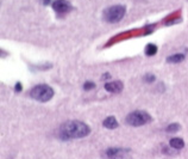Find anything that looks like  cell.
<instances>
[{
	"label": "cell",
	"mask_w": 188,
	"mask_h": 159,
	"mask_svg": "<svg viewBox=\"0 0 188 159\" xmlns=\"http://www.w3.org/2000/svg\"><path fill=\"white\" fill-rule=\"evenodd\" d=\"M89 127L81 121H68L60 128V138L62 140L80 139L89 134Z\"/></svg>",
	"instance_id": "obj_1"
},
{
	"label": "cell",
	"mask_w": 188,
	"mask_h": 159,
	"mask_svg": "<svg viewBox=\"0 0 188 159\" xmlns=\"http://www.w3.org/2000/svg\"><path fill=\"white\" fill-rule=\"evenodd\" d=\"M125 12H126V7L124 5H113L107 7L102 16L107 23H118L124 18Z\"/></svg>",
	"instance_id": "obj_2"
},
{
	"label": "cell",
	"mask_w": 188,
	"mask_h": 159,
	"mask_svg": "<svg viewBox=\"0 0 188 159\" xmlns=\"http://www.w3.org/2000/svg\"><path fill=\"white\" fill-rule=\"evenodd\" d=\"M30 96L38 102H48L54 97V90L49 85L41 84V85H37L31 90Z\"/></svg>",
	"instance_id": "obj_3"
},
{
	"label": "cell",
	"mask_w": 188,
	"mask_h": 159,
	"mask_svg": "<svg viewBox=\"0 0 188 159\" xmlns=\"http://www.w3.org/2000/svg\"><path fill=\"white\" fill-rule=\"evenodd\" d=\"M151 121V116L145 111L142 110H137V111H132L126 116V123L133 127H139L145 123H149Z\"/></svg>",
	"instance_id": "obj_4"
},
{
	"label": "cell",
	"mask_w": 188,
	"mask_h": 159,
	"mask_svg": "<svg viewBox=\"0 0 188 159\" xmlns=\"http://www.w3.org/2000/svg\"><path fill=\"white\" fill-rule=\"evenodd\" d=\"M54 11L56 12L59 16L67 14L68 12L71 11V4L67 0H54L51 3Z\"/></svg>",
	"instance_id": "obj_5"
},
{
	"label": "cell",
	"mask_w": 188,
	"mask_h": 159,
	"mask_svg": "<svg viewBox=\"0 0 188 159\" xmlns=\"http://www.w3.org/2000/svg\"><path fill=\"white\" fill-rule=\"evenodd\" d=\"M124 85L122 82H108L105 84V90L107 92H111V94H119V92H122V90H123Z\"/></svg>",
	"instance_id": "obj_6"
},
{
	"label": "cell",
	"mask_w": 188,
	"mask_h": 159,
	"mask_svg": "<svg viewBox=\"0 0 188 159\" xmlns=\"http://www.w3.org/2000/svg\"><path fill=\"white\" fill-rule=\"evenodd\" d=\"M125 150H120V148H108L107 150V157L111 159H118L123 157Z\"/></svg>",
	"instance_id": "obj_7"
},
{
	"label": "cell",
	"mask_w": 188,
	"mask_h": 159,
	"mask_svg": "<svg viewBox=\"0 0 188 159\" xmlns=\"http://www.w3.org/2000/svg\"><path fill=\"white\" fill-rule=\"evenodd\" d=\"M104 127L107 128V129H116L118 127V121L116 120V117H113V116H110V117H106L104 120Z\"/></svg>",
	"instance_id": "obj_8"
},
{
	"label": "cell",
	"mask_w": 188,
	"mask_h": 159,
	"mask_svg": "<svg viewBox=\"0 0 188 159\" xmlns=\"http://www.w3.org/2000/svg\"><path fill=\"white\" fill-rule=\"evenodd\" d=\"M170 146L175 150H181L185 147V141L181 138H173L170 140Z\"/></svg>",
	"instance_id": "obj_9"
},
{
	"label": "cell",
	"mask_w": 188,
	"mask_h": 159,
	"mask_svg": "<svg viewBox=\"0 0 188 159\" xmlns=\"http://www.w3.org/2000/svg\"><path fill=\"white\" fill-rule=\"evenodd\" d=\"M183 60H185V55L179 53V54H174V55H171L169 58H167V62H169V64H179V62H181Z\"/></svg>",
	"instance_id": "obj_10"
},
{
	"label": "cell",
	"mask_w": 188,
	"mask_h": 159,
	"mask_svg": "<svg viewBox=\"0 0 188 159\" xmlns=\"http://www.w3.org/2000/svg\"><path fill=\"white\" fill-rule=\"evenodd\" d=\"M156 53H157V47L154 43H149L147 47H145V54H147L148 56H154Z\"/></svg>",
	"instance_id": "obj_11"
},
{
	"label": "cell",
	"mask_w": 188,
	"mask_h": 159,
	"mask_svg": "<svg viewBox=\"0 0 188 159\" xmlns=\"http://www.w3.org/2000/svg\"><path fill=\"white\" fill-rule=\"evenodd\" d=\"M180 129H181V127H180L179 123H171L167 127V132H168V133H176V132H179Z\"/></svg>",
	"instance_id": "obj_12"
},
{
	"label": "cell",
	"mask_w": 188,
	"mask_h": 159,
	"mask_svg": "<svg viewBox=\"0 0 188 159\" xmlns=\"http://www.w3.org/2000/svg\"><path fill=\"white\" fill-rule=\"evenodd\" d=\"M143 80H144L145 82L151 84V82H155V80H156V77H155L154 74H151V73H148V74H145V76L143 77Z\"/></svg>",
	"instance_id": "obj_13"
},
{
	"label": "cell",
	"mask_w": 188,
	"mask_h": 159,
	"mask_svg": "<svg viewBox=\"0 0 188 159\" xmlns=\"http://www.w3.org/2000/svg\"><path fill=\"white\" fill-rule=\"evenodd\" d=\"M95 88V84L93 82H86L83 84V90L85 91H88V90H92V88Z\"/></svg>",
	"instance_id": "obj_14"
},
{
	"label": "cell",
	"mask_w": 188,
	"mask_h": 159,
	"mask_svg": "<svg viewBox=\"0 0 188 159\" xmlns=\"http://www.w3.org/2000/svg\"><path fill=\"white\" fill-rule=\"evenodd\" d=\"M14 91H16V92H20V91H22V84H20L19 82L16 84V86H14Z\"/></svg>",
	"instance_id": "obj_15"
},
{
	"label": "cell",
	"mask_w": 188,
	"mask_h": 159,
	"mask_svg": "<svg viewBox=\"0 0 188 159\" xmlns=\"http://www.w3.org/2000/svg\"><path fill=\"white\" fill-rule=\"evenodd\" d=\"M110 78H111V74H110V73H105V74L102 76L101 79H102V80H105V79H110Z\"/></svg>",
	"instance_id": "obj_16"
},
{
	"label": "cell",
	"mask_w": 188,
	"mask_h": 159,
	"mask_svg": "<svg viewBox=\"0 0 188 159\" xmlns=\"http://www.w3.org/2000/svg\"><path fill=\"white\" fill-rule=\"evenodd\" d=\"M42 3H43V5H48L51 3V0H42Z\"/></svg>",
	"instance_id": "obj_17"
}]
</instances>
